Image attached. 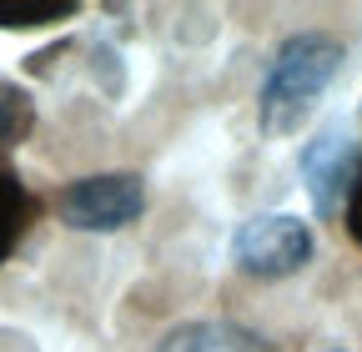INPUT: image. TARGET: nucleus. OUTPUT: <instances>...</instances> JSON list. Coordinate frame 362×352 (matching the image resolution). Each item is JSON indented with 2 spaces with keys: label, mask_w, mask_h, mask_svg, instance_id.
I'll return each mask as SVG.
<instances>
[{
  "label": "nucleus",
  "mask_w": 362,
  "mask_h": 352,
  "mask_svg": "<svg viewBox=\"0 0 362 352\" xmlns=\"http://www.w3.org/2000/svg\"><path fill=\"white\" fill-rule=\"evenodd\" d=\"M342 71V40L322 30H302L287 35L277 56H272L262 76V131L267 136H287L307 121L317 96L327 91Z\"/></svg>",
  "instance_id": "nucleus-1"
},
{
  "label": "nucleus",
  "mask_w": 362,
  "mask_h": 352,
  "mask_svg": "<svg viewBox=\"0 0 362 352\" xmlns=\"http://www.w3.org/2000/svg\"><path fill=\"white\" fill-rule=\"evenodd\" d=\"M146 211V187L136 171L81 176L61 196V222L71 232H121Z\"/></svg>",
  "instance_id": "nucleus-2"
},
{
  "label": "nucleus",
  "mask_w": 362,
  "mask_h": 352,
  "mask_svg": "<svg viewBox=\"0 0 362 352\" xmlns=\"http://www.w3.org/2000/svg\"><path fill=\"white\" fill-rule=\"evenodd\" d=\"M232 257L247 277H292L312 262V227L292 211L252 216L232 237Z\"/></svg>",
  "instance_id": "nucleus-3"
},
{
  "label": "nucleus",
  "mask_w": 362,
  "mask_h": 352,
  "mask_svg": "<svg viewBox=\"0 0 362 352\" xmlns=\"http://www.w3.org/2000/svg\"><path fill=\"white\" fill-rule=\"evenodd\" d=\"M362 171V141L347 126H327L322 136H312V146L302 151V176H307V196L317 206V216H332Z\"/></svg>",
  "instance_id": "nucleus-4"
},
{
  "label": "nucleus",
  "mask_w": 362,
  "mask_h": 352,
  "mask_svg": "<svg viewBox=\"0 0 362 352\" xmlns=\"http://www.w3.org/2000/svg\"><path fill=\"white\" fill-rule=\"evenodd\" d=\"M151 352H272V347L237 322H187L171 327Z\"/></svg>",
  "instance_id": "nucleus-5"
},
{
  "label": "nucleus",
  "mask_w": 362,
  "mask_h": 352,
  "mask_svg": "<svg viewBox=\"0 0 362 352\" xmlns=\"http://www.w3.org/2000/svg\"><path fill=\"white\" fill-rule=\"evenodd\" d=\"M25 222H30V196H25V187L11 171H0V262L16 252Z\"/></svg>",
  "instance_id": "nucleus-6"
},
{
  "label": "nucleus",
  "mask_w": 362,
  "mask_h": 352,
  "mask_svg": "<svg viewBox=\"0 0 362 352\" xmlns=\"http://www.w3.org/2000/svg\"><path fill=\"white\" fill-rule=\"evenodd\" d=\"M71 16H76V0H21V6L0 0V30H40Z\"/></svg>",
  "instance_id": "nucleus-7"
},
{
  "label": "nucleus",
  "mask_w": 362,
  "mask_h": 352,
  "mask_svg": "<svg viewBox=\"0 0 362 352\" xmlns=\"http://www.w3.org/2000/svg\"><path fill=\"white\" fill-rule=\"evenodd\" d=\"M35 126V106L21 86H0V146H16Z\"/></svg>",
  "instance_id": "nucleus-8"
},
{
  "label": "nucleus",
  "mask_w": 362,
  "mask_h": 352,
  "mask_svg": "<svg viewBox=\"0 0 362 352\" xmlns=\"http://www.w3.org/2000/svg\"><path fill=\"white\" fill-rule=\"evenodd\" d=\"M347 232H352V242H362V171L352 182V196H347Z\"/></svg>",
  "instance_id": "nucleus-9"
},
{
  "label": "nucleus",
  "mask_w": 362,
  "mask_h": 352,
  "mask_svg": "<svg viewBox=\"0 0 362 352\" xmlns=\"http://www.w3.org/2000/svg\"><path fill=\"white\" fill-rule=\"evenodd\" d=\"M332 352H337V347H332Z\"/></svg>",
  "instance_id": "nucleus-10"
}]
</instances>
